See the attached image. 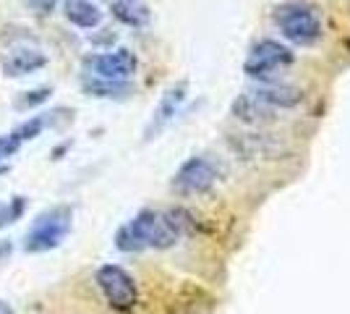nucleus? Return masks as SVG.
<instances>
[{
  "label": "nucleus",
  "instance_id": "2",
  "mask_svg": "<svg viewBox=\"0 0 350 314\" xmlns=\"http://www.w3.org/2000/svg\"><path fill=\"white\" fill-rule=\"evenodd\" d=\"M71 225H73V212L68 205L47 207L29 225V231L24 236V252H29V254H44V252L58 249L60 244L66 241V236L71 233Z\"/></svg>",
  "mask_w": 350,
  "mask_h": 314
},
{
  "label": "nucleus",
  "instance_id": "19",
  "mask_svg": "<svg viewBox=\"0 0 350 314\" xmlns=\"http://www.w3.org/2000/svg\"><path fill=\"white\" fill-rule=\"evenodd\" d=\"M11 254H14V244H11V241H0V265L8 262Z\"/></svg>",
  "mask_w": 350,
  "mask_h": 314
},
{
  "label": "nucleus",
  "instance_id": "17",
  "mask_svg": "<svg viewBox=\"0 0 350 314\" xmlns=\"http://www.w3.org/2000/svg\"><path fill=\"white\" fill-rule=\"evenodd\" d=\"M21 139H18V134L16 131H11V134L0 136V160H8V157H14L16 152L21 150Z\"/></svg>",
  "mask_w": 350,
  "mask_h": 314
},
{
  "label": "nucleus",
  "instance_id": "10",
  "mask_svg": "<svg viewBox=\"0 0 350 314\" xmlns=\"http://www.w3.org/2000/svg\"><path fill=\"white\" fill-rule=\"evenodd\" d=\"M47 66V55L40 53V50H34V47H21V50H16L11 53L8 58L3 60V74L8 76V79H16V76H29L34 71H40Z\"/></svg>",
  "mask_w": 350,
  "mask_h": 314
},
{
  "label": "nucleus",
  "instance_id": "1",
  "mask_svg": "<svg viewBox=\"0 0 350 314\" xmlns=\"http://www.w3.org/2000/svg\"><path fill=\"white\" fill-rule=\"evenodd\" d=\"M189 228V215L180 209L154 212L142 209L116 233V246L120 252H144V249H170Z\"/></svg>",
  "mask_w": 350,
  "mask_h": 314
},
{
  "label": "nucleus",
  "instance_id": "15",
  "mask_svg": "<svg viewBox=\"0 0 350 314\" xmlns=\"http://www.w3.org/2000/svg\"><path fill=\"white\" fill-rule=\"evenodd\" d=\"M50 97H53V87H37V90L24 92L14 103V107L16 110H31V107H40L42 103H47Z\"/></svg>",
  "mask_w": 350,
  "mask_h": 314
},
{
  "label": "nucleus",
  "instance_id": "7",
  "mask_svg": "<svg viewBox=\"0 0 350 314\" xmlns=\"http://www.w3.org/2000/svg\"><path fill=\"white\" fill-rule=\"evenodd\" d=\"M84 71L87 79L97 81H129L136 74V55L126 47L113 53H97L84 60Z\"/></svg>",
  "mask_w": 350,
  "mask_h": 314
},
{
  "label": "nucleus",
  "instance_id": "9",
  "mask_svg": "<svg viewBox=\"0 0 350 314\" xmlns=\"http://www.w3.org/2000/svg\"><path fill=\"white\" fill-rule=\"evenodd\" d=\"M256 103H262L264 107L269 110H288V107H295V105L304 100L301 90L295 87H288V84H262L254 92H248Z\"/></svg>",
  "mask_w": 350,
  "mask_h": 314
},
{
  "label": "nucleus",
  "instance_id": "20",
  "mask_svg": "<svg viewBox=\"0 0 350 314\" xmlns=\"http://www.w3.org/2000/svg\"><path fill=\"white\" fill-rule=\"evenodd\" d=\"M0 314H14V306L8 301H0Z\"/></svg>",
  "mask_w": 350,
  "mask_h": 314
},
{
  "label": "nucleus",
  "instance_id": "6",
  "mask_svg": "<svg viewBox=\"0 0 350 314\" xmlns=\"http://www.w3.org/2000/svg\"><path fill=\"white\" fill-rule=\"evenodd\" d=\"M295 55L288 45H280L278 40H262L251 47L246 63H243V71H246L251 79H259V81H267L272 76L288 68Z\"/></svg>",
  "mask_w": 350,
  "mask_h": 314
},
{
  "label": "nucleus",
  "instance_id": "18",
  "mask_svg": "<svg viewBox=\"0 0 350 314\" xmlns=\"http://www.w3.org/2000/svg\"><path fill=\"white\" fill-rule=\"evenodd\" d=\"M27 5H29L31 14L37 16H47L55 11V5H58V0H27Z\"/></svg>",
  "mask_w": 350,
  "mask_h": 314
},
{
  "label": "nucleus",
  "instance_id": "12",
  "mask_svg": "<svg viewBox=\"0 0 350 314\" xmlns=\"http://www.w3.org/2000/svg\"><path fill=\"white\" fill-rule=\"evenodd\" d=\"M113 16L126 27H144L149 21V8L139 0H116L113 3Z\"/></svg>",
  "mask_w": 350,
  "mask_h": 314
},
{
  "label": "nucleus",
  "instance_id": "5",
  "mask_svg": "<svg viewBox=\"0 0 350 314\" xmlns=\"http://www.w3.org/2000/svg\"><path fill=\"white\" fill-rule=\"evenodd\" d=\"M94 283L103 291L105 301L118 312H131L139 301V288L133 278L118 265H103L94 272Z\"/></svg>",
  "mask_w": 350,
  "mask_h": 314
},
{
  "label": "nucleus",
  "instance_id": "14",
  "mask_svg": "<svg viewBox=\"0 0 350 314\" xmlns=\"http://www.w3.org/2000/svg\"><path fill=\"white\" fill-rule=\"evenodd\" d=\"M84 90L92 92L94 97H120L129 92L126 81H97V79H84Z\"/></svg>",
  "mask_w": 350,
  "mask_h": 314
},
{
  "label": "nucleus",
  "instance_id": "16",
  "mask_svg": "<svg viewBox=\"0 0 350 314\" xmlns=\"http://www.w3.org/2000/svg\"><path fill=\"white\" fill-rule=\"evenodd\" d=\"M24 209H27V196H11V199H8V205H3V207H0V228L14 225L16 220H21Z\"/></svg>",
  "mask_w": 350,
  "mask_h": 314
},
{
  "label": "nucleus",
  "instance_id": "11",
  "mask_svg": "<svg viewBox=\"0 0 350 314\" xmlns=\"http://www.w3.org/2000/svg\"><path fill=\"white\" fill-rule=\"evenodd\" d=\"M63 14L79 29H94L103 24V11L92 0H63Z\"/></svg>",
  "mask_w": 350,
  "mask_h": 314
},
{
  "label": "nucleus",
  "instance_id": "4",
  "mask_svg": "<svg viewBox=\"0 0 350 314\" xmlns=\"http://www.w3.org/2000/svg\"><path fill=\"white\" fill-rule=\"evenodd\" d=\"M219 179V165L206 155H193L175 170L173 192L178 196H199L206 194Z\"/></svg>",
  "mask_w": 350,
  "mask_h": 314
},
{
  "label": "nucleus",
  "instance_id": "8",
  "mask_svg": "<svg viewBox=\"0 0 350 314\" xmlns=\"http://www.w3.org/2000/svg\"><path fill=\"white\" fill-rule=\"evenodd\" d=\"M186 97H189V84L186 81H180V84H175L170 90L162 94V100L157 103L154 107V113H152V120H149V126L144 129V139H157V136L170 126L178 116V110L183 107L186 103Z\"/></svg>",
  "mask_w": 350,
  "mask_h": 314
},
{
  "label": "nucleus",
  "instance_id": "13",
  "mask_svg": "<svg viewBox=\"0 0 350 314\" xmlns=\"http://www.w3.org/2000/svg\"><path fill=\"white\" fill-rule=\"evenodd\" d=\"M55 116L58 113H44V116H34V118L24 120L21 126H16L14 131L18 134V139L21 142H31V139H37V136H42V131L55 120Z\"/></svg>",
  "mask_w": 350,
  "mask_h": 314
},
{
  "label": "nucleus",
  "instance_id": "3",
  "mask_svg": "<svg viewBox=\"0 0 350 314\" xmlns=\"http://www.w3.org/2000/svg\"><path fill=\"white\" fill-rule=\"evenodd\" d=\"M275 24L285 34V40H291V42L301 47L314 45L321 37L319 16L314 14L311 8H306V5H301V3L280 5L278 11H275Z\"/></svg>",
  "mask_w": 350,
  "mask_h": 314
}]
</instances>
